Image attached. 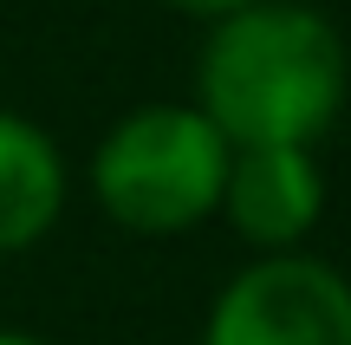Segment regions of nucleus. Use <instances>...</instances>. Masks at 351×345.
<instances>
[{
    "instance_id": "nucleus-8",
    "label": "nucleus",
    "mask_w": 351,
    "mask_h": 345,
    "mask_svg": "<svg viewBox=\"0 0 351 345\" xmlns=\"http://www.w3.org/2000/svg\"><path fill=\"white\" fill-rule=\"evenodd\" d=\"M345 274H351V267H345Z\"/></svg>"
},
{
    "instance_id": "nucleus-7",
    "label": "nucleus",
    "mask_w": 351,
    "mask_h": 345,
    "mask_svg": "<svg viewBox=\"0 0 351 345\" xmlns=\"http://www.w3.org/2000/svg\"><path fill=\"white\" fill-rule=\"evenodd\" d=\"M0 345H52V339H39V333H26V326H0Z\"/></svg>"
},
{
    "instance_id": "nucleus-4",
    "label": "nucleus",
    "mask_w": 351,
    "mask_h": 345,
    "mask_svg": "<svg viewBox=\"0 0 351 345\" xmlns=\"http://www.w3.org/2000/svg\"><path fill=\"white\" fill-rule=\"evenodd\" d=\"M247 261L261 254H306L326 222V163L319 150H234L221 182V209Z\"/></svg>"
},
{
    "instance_id": "nucleus-5",
    "label": "nucleus",
    "mask_w": 351,
    "mask_h": 345,
    "mask_svg": "<svg viewBox=\"0 0 351 345\" xmlns=\"http://www.w3.org/2000/svg\"><path fill=\"white\" fill-rule=\"evenodd\" d=\"M72 209V163L39 117L0 104V261L33 254Z\"/></svg>"
},
{
    "instance_id": "nucleus-2",
    "label": "nucleus",
    "mask_w": 351,
    "mask_h": 345,
    "mask_svg": "<svg viewBox=\"0 0 351 345\" xmlns=\"http://www.w3.org/2000/svg\"><path fill=\"white\" fill-rule=\"evenodd\" d=\"M228 137L189 98L130 104L85 156V195L130 241H182L208 228L228 182Z\"/></svg>"
},
{
    "instance_id": "nucleus-6",
    "label": "nucleus",
    "mask_w": 351,
    "mask_h": 345,
    "mask_svg": "<svg viewBox=\"0 0 351 345\" xmlns=\"http://www.w3.org/2000/svg\"><path fill=\"white\" fill-rule=\"evenodd\" d=\"M163 13H176V20H195V26H215L221 13H234V7H247V0H156Z\"/></svg>"
},
{
    "instance_id": "nucleus-3",
    "label": "nucleus",
    "mask_w": 351,
    "mask_h": 345,
    "mask_svg": "<svg viewBox=\"0 0 351 345\" xmlns=\"http://www.w3.org/2000/svg\"><path fill=\"white\" fill-rule=\"evenodd\" d=\"M195 345H351V274L326 254H261L215 287Z\"/></svg>"
},
{
    "instance_id": "nucleus-1",
    "label": "nucleus",
    "mask_w": 351,
    "mask_h": 345,
    "mask_svg": "<svg viewBox=\"0 0 351 345\" xmlns=\"http://www.w3.org/2000/svg\"><path fill=\"white\" fill-rule=\"evenodd\" d=\"M351 98V46L313 0H247L202 26L195 111L228 150H319Z\"/></svg>"
}]
</instances>
